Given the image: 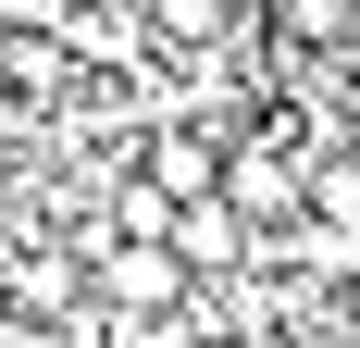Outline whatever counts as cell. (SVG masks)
I'll return each mask as SVG.
<instances>
[{"mask_svg": "<svg viewBox=\"0 0 360 348\" xmlns=\"http://www.w3.org/2000/svg\"><path fill=\"white\" fill-rule=\"evenodd\" d=\"M335 299H348V323H360V261H348V286H335Z\"/></svg>", "mask_w": 360, "mask_h": 348, "instance_id": "1", "label": "cell"}]
</instances>
